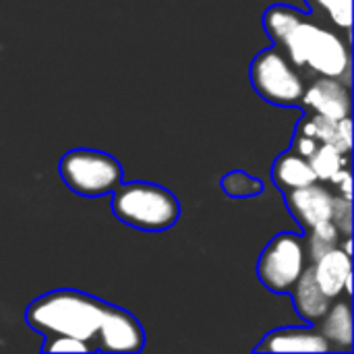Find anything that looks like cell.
<instances>
[{
    "mask_svg": "<svg viewBox=\"0 0 354 354\" xmlns=\"http://www.w3.org/2000/svg\"><path fill=\"white\" fill-rule=\"evenodd\" d=\"M106 307L108 303L93 295L60 288L33 299L25 311V322L41 336L64 334L93 344Z\"/></svg>",
    "mask_w": 354,
    "mask_h": 354,
    "instance_id": "obj_1",
    "label": "cell"
},
{
    "mask_svg": "<svg viewBox=\"0 0 354 354\" xmlns=\"http://www.w3.org/2000/svg\"><path fill=\"white\" fill-rule=\"evenodd\" d=\"M112 212L118 222L131 228L164 232L176 226L180 218V201L172 191L158 183L133 180L120 183L112 191Z\"/></svg>",
    "mask_w": 354,
    "mask_h": 354,
    "instance_id": "obj_2",
    "label": "cell"
},
{
    "mask_svg": "<svg viewBox=\"0 0 354 354\" xmlns=\"http://www.w3.org/2000/svg\"><path fill=\"white\" fill-rule=\"evenodd\" d=\"M58 172L68 191L81 197H104L122 183V164L108 151L75 147L58 164Z\"/></svg>",
    "mask_w": 354,
    "mask_h": 354,
    "instance_id": "obj_3",
    "label": "cell"
},
{
    "mask_svg": "<svg viewBox=\"0 0 354 354\" xmlns=\"http://www.w3.org/2000/svg\"><path fill=\"white\" fill-rule=\"evenodd\" d=\"M249 79L255 93L274 106L290 108L301 104L305 83L278 48H266L253 58Z\"/></svg>",
    "mask_w": 354,
    "mask_h": 354,
    "instance_id": "obj_4",
    "label": "cell"
},
{
    "mask_svg": "<svg viewBox=\"0 0 354 354\" xmlns=\"http://www.w3.org/2000/svg\"><path fill=\"white\" fill-rule=\"evenodd\" d=\"M305 268V236L297 232H280L263 247L257 261V278L270 292L288 295Z\"/></svg>",
    "mask_w": 354,
    "mask_h": 354,
    "instance_id": "obj_5",
    "label": "cell"
},
{
    "mask_svg": "<svg viewBox=\"0 0 354 354\" xmlns=\"http://www.w3.org/2000/svg\"><path fill=\"white\" fill-rule=\"evenodd\" d=\"M93 346L102 353H141L145 346V330L133 313L108 303L102 324L93 336Z\"/></svg>",
    "mask_w": 354,
    "mask_h": 354,
    "instance_id": "obj_6",
    "label": "cell"
},
{
    "mask_svg": "<svg viewBox=\"0 0 354 354\" xmlns=\"http://www.w3.org/2000/svg\"><path fill=\"white\" fill-rule=\"evenodd\" d=\"M305 66L313 68L322 77H334V79L348 77L351 50L340 35L317 25V29L309 41V48H307Z\"/></svg>",
    "mask_w": 354,
    "mask_h": 354,
    "instance_id": "obj_7",
    "label": "cell"
},
{
    "mask_svg": "<svg viewBox=\"0 0 354 354\" xmlns=\"http://www.w3.org/2000/svg\"><path fill=\"white\" fill-rule=\"evenodd\" d=\"M301 104L311 114H322L332 120L346 118V116H351V110H353L348 85L342 83V79H334V77L315 79L303 91Z\"/></svg>",
    "mask_w": 354,
    "mask_h": 354,
    "instance_id": "obj_8",
    "label": "cell"
},
{
    "mask_svg": "<svg viewBox=\"0 0 354 354\" xmlns=\"http://www.w3.org/2000/svg\"><path fill=\"white\" fill-rule=\"evenodd\" d=\"M284 199H286V207L290 209V214L295 216V220L303 230H311L313 226L328 222L332 218L334 195L319 180L307 187L286 191Z\"/></svg>",
    "mask_w": 354,
    "mask_h": 354,
    "instance_id": "obj_9",
    "label": "cell"
},
{
    "mask_svg": "<svg viewBox=\"0 0 354 354\" xmlns=\"http://www.w3.org/2000/svg\"><path fill=\"white\" fill-rule=\"evenodd\" d=\"M255 353H332L317 328H278L266 334Z\"/></svg>",
    "mask_w": 354,
    "mask_h": 354,
    "instance_id": "obj_10",
    "label": "cell"
},
{
    "mask_svg": "<svg viewBox=\"0 0 354 354\" xmlns=\"http://www.w3.org/2000/svg\"><path fill=\"white\" fill-rule=\"evenodd\" d=\"M313 276L324 295L336 301L344 292L346 280L353 276V255L344 253L340 247L324 253L319 259L313 261Z\"/></svg>",
    "mask_w": 354,
    "mask_h": 354,
    "instance_id": "obj_11",
    "label": "cell"
},
{
    "mask_svg": "<svg viewBox=\"0 0 354 354\" xmlns=\"http://www.w3.org/2000/svg\"><path fill=\"white\" fill-rule=\"evenodd\" d=\"M317 330L330 344L332 353H353L354 330H353V307L348 299H340L338 303L332 301L326 315L317 322Z\"/></svg>",
    "mask_w": 354,
    "mask_h": 354,
    "instance_id": "obj_12",
    "label": "cell"
},
{
    "mask_svg": "<svg viewBox=\"0 0 354 354\" xmlns=\"http://www.w3.org/2000/svg\"><path fill=\"white\" fill-rule=\"evenodd\" d=\"M290 295H292L295 309H297L299 317L309 324H317L332 305V299H328L324 295V290L319 288V284L315 282L311 266H307L303 270V274L297 280V284L292 286Z\"/></svg>",
    "mask_w": 354,
    "mask_h": 354,
    "instance_id": "obj_13",
    "label": "cell"
},
{
    "mask_svg": "<svg viewBox=\"0 0 354 354\" xmlns=\"http://www.w3.org/2000/svg\"><path fill=\"white\" fill-rule=\"evenodd\" d=\"M272 180L282 193H286L290 189H299L315 183L317 176L305 156L297 153L295 149H288L276 158L272 166Z\"/></svg>",
    "mask_w": 354,
    "mask_h": 354,
    "instance_id": "obj_14",
    "label": "cell"
},
{
    "mask_svg": "<svg viewBox=\"0 0 354 354\" xmlns=\"http://www.w3.org/2000/svg\"><path fill=\"white\" fill-rule=\"evenodd\" d=\"M307 19L301 10L288 6V4H272L266 12H263V29L266 33L278 44L282 46L284 37L303 21Z\"/></svg>",
    "mask_w": 354,
    "mask_h": 354,
    "instance_id": "obj_15",
    "label": "cell"
},
{
    "mask_svg": "<svg viewBox=\"0 0 354 354\" xmlns=\"http://www.w3.org/2000/svg\"><path fill=\"white\" fill-rule=\"evenodd\" d=\"M309 160V164H311V168H313V172H315V176H317V180H322V183H328L338 170H342L344 166H346V153H342V151H338L334 145H330V143H319L317 145V149L307 158Z\"/></svg>",
    "mask_w": 354,
    "mask_h": 354,
    "instance_id": "obj_16",
    "label": "cell"
},
{
    "mask_svg": "<svg viewBox=\"0 0 354 354\" xmlns=\"http://www.w3.org/2000/svg\"><path fill=\"white\" fill-rule=\"evenodd\" d=\"M317 29V23L309 21V19H303L282 41V48L286 50L288 54V60L297 66H305V56H307V48H309V41L313 37Z\"/></svg>",
    "mask_w": 354,
    "mask_h": 354,
    "instance_id": "obj_17",
    "label": "cell"
},
{
    "mask_svg": "<svg viewBox=\"0 0 354 354\" xmlns=\"http://www.w3.org/2000/svg\"><path fill=\"white\" fill-rule=\"evenodd\" d=\"M307 232H309V241L305 243V247H307V257H311V261H315V259H319L324 253H328V251L340 247L342 234H340L338 228L332 224V220L322 222V224L313 226V228L307 230Z\"/></svg>",
    "mask_w": 354,
    "mask_h": 354,
    "instance_id": "obj_18",
    "label": "cell"
},
{
    "mask_svg": "<svg viewBox=\"0 0 354 354\" xmlns=\"http://www.w3.org/2000/svg\"><path fill=\"white\" fill-rule=\"evenodd\" d=\"M224 193L228 197L234 199H247V197H255L263 193V183L243 170H232L228 172L222 180H220Z\"/></svg>",
    "mask_w": 354,
    "mask_h": 354,
    "instance_id": "obj_19",
    "label": "cell"
},
{
    "mask_svg": "<svg viewBox=\"0 0 354 354\" xmlns=\"http://www.w3.org/2000/svg\"><path fill=\"white\" fill-rule=\"evenodd\" d=\"M41 351L44 353H95V346L75 336L50 334V336H44Z\"/></svg>",
    "mask_w": 354,
    "mask_h": 354,
    "instance_id": "obj_20",
    "label": "cell"
},
{
    "mask_svg": "<svg viewBox=\"0 0 354 354\" xmlns=\"http://www.w3.org/2000/svg\"><path fill=\"white\" fill-rule=\"evenodd\" d=\"M330 220L342 236H351L353 234V199H346L342 195H334Z\"/></svg>",
    "mask_w": 354,
    "mask_h": 354,
    "instance_id": "obj_21",
    "label": "cell"
},
{
    "mask_svg": "<svg viewBox=\"0 0 354 354\" xmlns=\"http://www.w3.org/2000/svg\"><path fill=\"white\" fill-rule=\"evenodd\" d=\"M317 4H322L328 15L332 17V21L342 27V29H351L353 23V0H315Z\"/></svg>",
    "mask_w": 354,
    "mask_h": 354,
    "instance_id": "obj_22",
    "label": "cell"
},
{
    "mask_svg": "<svg viewBox=\"0 0 354 354\" xmlns=\"http://www.w3.org/2000/svg\"><path fill=\"white\" fill-rule=\"evenodd\" d=\"M330 145H334L338 151H342V153H346V156L351 153V149H353V122H351V116L340 118V120L336 122L334 139H332Z\"/></svg>",
    "mask_w": 354,
    "mask_h": 354,
    "instance_id": "obj_23",
    "label": "cell"
},
{
    "mask_svg": "<svg viewBox=\"0 0 354 354\" xmlns=\"http://www.w3.org/2000/svg\"><path fill=\"white\" fill-rule=\"evenodd\" d=\"M317 145H319V141L317 139H313V137H309V135H305V133H295V141H292V149L297 151V153H301V156H305V158H309L315 149H317Z\"/></svg>",
    "mask_w": 354,
    "mask_h": 354,
    "instance_id": "obj_24",
    "label": "cell"
},
{
    "mask_svg": "<svg viewBox=\"0 0 354 354\" xmlns=\"http://www.w3.org/2000/svg\"><path fill=\"white\" fill-rule=\"evenodd\" d=\"M328 183H332V185H336L338 187V195H342V197H346V199H353V178H351V172L346 170V168H342V170H338Z\"/></svg>",
    "mask_w": 354,
    "mask_h": 354,
    "instance_id": "obj_25",
    "label": "cell"
}]
</instances>
